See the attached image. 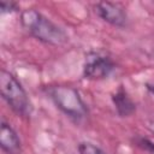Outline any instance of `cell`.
<instances>
[{"label":"cell","mask_w":154,"mask_h":154,"mask_svg":"<svg viewBox=\"0 0 154 154\" xmlns=\"http://www.w3.org/2000/svg\"><path fill=\"white\" fill-rule=\"evenodd\" d=\"M20 22L23 28L41 42L58 46L67 41V35L64 30L35 8L24 10L20 14Z\"/></svg>","instance_id":"cell-1"},{"label":"cell","mask_w":154,"mask_h":154,"mask_svg":"<svg viewBox=\"0 0 154 154\" xmlns=\"http://www.w3.org/2000/svg\"><path fill=\"white\" fill-rule=\"evenodd\" d=\"M0 93L2 99L18 116L29 117L31 113V103L26 91L18 79L10 72L0 71Z\"/></svg>","instance_id":"cell-2"},{"label":"cell","mask_w":154,"mask_h":154,"mask_svg":"<svg viewBox=\"0 0 154 154\" xmlns=\"http://www.w3.org/2000/svg\"><path fill=\"white\" fill-rule=\"evenodd\" d=\"M48 94L55 106L66 116L82 119L88 114V108L75 88L70 85H54L48 89Z\"/></svg>","instance_id":"cell-3"},{"label":"cell","mask_w":154,"mask_h":154,"mask_svg":"<svg viewBox=\"0 0 154 154\" xmlns=\"http://www.w3.org/2000/svg\"><path fill=\"white\" fill-rule=\"evenodd\" d=\"M114 67L116 65L109 57L97 52H90L85 55L83 75L88 79H102L106 78Z\"/></svg>","instance_id":"cell-4"},{"label":"cell","mask_w":154,"mask_h":154,"mask_svg":"<svg viewBox=\"0 0 154 154\" xmlns=\"http://www.w3.org/2000/svg\"><path fill=\"white\" fill-rule=\"evenodd\" d=\"M95 13L111 25L123 28L126 25L128 16L123 6L111 1H100L95 6Z\"/></svg>","instance_id":"cell-5"},{"label":"cell","mask_w":154,"mask_h":154,"mask_svg":"<svg viewBox=\"0 0 154 154\" xmlns=\"http://www.w3.org/2000/svg\"><path fill=\"white\" fill-rule=\"evenodd\" d=\"M0 146L8 154H17L20 149V140L17 132L5 122H1L0 126Z\"/></svg>","instance_id":"cell-6"},{"label":"cell","mask_w":154,"mask_h":154,"mask_svg":"<svg viewBox=\"0 0 154 154\" xmlns=\"http://www.w3.org/2000/svg\"><path fill=\"white\" fill-rule=\"evenodd\" d=\"M112 101L114 103L117 113L120 117H128L135 112L136 106L123 87H119L118 90L112 95Z\"/></svg>","instance_id":"cell-7"},{"label":"cell","mask_w":154,"mask_h":154,"mask_svg":"<svg viewBox=\"0 0 154 154\" xmlns=\"http://www.w3.org/2000/svg\"><path fill=\"white\" fill-rule=\"evenodd\" d=\"M78 153L79 154H106L101 148L97 146L89 143V142H82L78 146Z\"/></svg>","instance_id":"cell-8"},{"label":"cell","mask_w":154,"mask_h":154,"mask_svg":"<svg viewBox=\"0 0 154 154\" xmlns=\"http://www.w3.org/2000/svg\"><path fill=\"white\" fill-rule=\"evenodd\" d=\"M135 142L136 144L142 148L143 150L148 152L149 154H154V144L148 140V138H144V137H136L135 138Z\"/></svg>","instance_id":"cell-9"},{"label":"cell","mask_w":154,"mask_h":154,"mask_svg":"<svg viewBox=\"0 0 154 154\" xmlns=\"http://www.w3.org/2000/svg\"><path fill=\"white\" fill-rule=\"evenodd\" d=\"M0 10H1V13H11L18 10V5L13 1H1Z\"/></svg>","instance_id":"cell-10"},{"label":"cell","mask_w":154,"mask_h":154,"mask_svg":"<svg viewBox=\"0 0 154 154\" xmlns=\"http://www.w3.org/2000/svg\"><path fill=\"white\" fill-rule=\"evenodd\" d=\"M147 88H148V90H149L150 93L154 94V83H148V84H147Z\"/></svg>","instance_id":"cell-11"},{"label":"cell","mask_w":154,"mask_h":154,"mask_svg":"<svg viewBox=\"0 0 154 154\" xmlns=\"http://www.w3.org/2000/svg\"><path fill=\"white\" fill-rule=\"evenodd\" d=\"M149 130L154 134V120H152V122L149 123Z\"/></svg>","instance_id":"cell-12"}]
</instances>
